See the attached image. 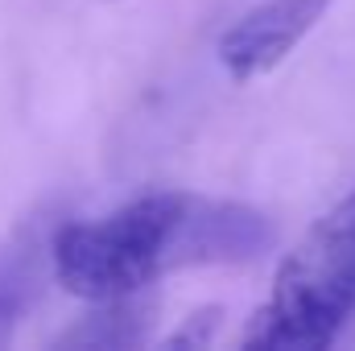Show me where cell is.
I'll return each instance as SVG.
<instances>
[{
  "label": "cell",
  "mask_w": 355,
  "mask_h": 351,
  "mask_svg": "<svg viewBox=\"0 0 355 351\" xmlns=\"http://www.w3.org/2000/svg\"><path fill=\"white\" fill-rule=\"evenodd\" d=\"M33 281H37V268H33L29 252H4L0 257V343L12 335L21 310L29 306Z\"/></svg>",
  "instance_id": "cell-4"
},
{
  "label": "cell",
  "mask_w": 355,
  "mask_h": 351,
  "mask_svg": "<svg viewBox=\"0 0 355 351\" xmlns=\"http://www.w3.org/2000/svg\"><path fill=\"white\" fill-rule=\"evenodd\" d=\"M331 4L335 0H261L219 37L223 71L236 83L265 79L306 42V33L322 21Z\"/></svg>",
  "instance_id": "cell-3"
},
{
  "label": "cell",
  "mask_w": 355,
  "mask_h": 351,
  "mask_svg": "<svg viewBox=\"0 0 355 351\" xmlns=\"http://www.w3.org/2000/svg\"><path fill=\"white\" fill-rule=\"evenodd\" d=\"M194 194H141L95 223H62L50 240L54 281L95 306L128 302L182 268V228Z\"/></svg>",
  "instance_id": "cell-1"
},
{
  "label": "cell",
  "mask_w": 355,
  "mask_h": 351,
  "mask_svg": "<svg viewBox=\"0 0 355 351\" xmlns=\"http://www.w3.org/2000/svg\"><path fill=\"white\" fill-rule=\"evenodd\" d=\"M355 314V190L310 223L277 264L268 302L252 314L244 348L322 351Z\"/></svg>",
  "instance_id": "cell-2"
}]
</instances>
